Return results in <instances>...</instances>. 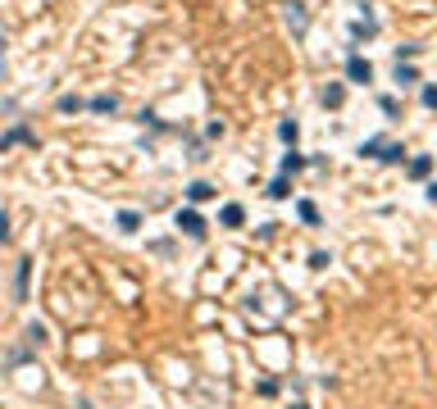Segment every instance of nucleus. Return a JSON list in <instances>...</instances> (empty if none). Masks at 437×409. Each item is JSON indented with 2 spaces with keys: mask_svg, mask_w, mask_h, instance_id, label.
Wrapping results in <instances>:
<instances>
[{
  "mask_svg": "<svg viewBox=\"0 0 437 409\" xmlns=\"http://www.w3.org/2000/svg\"><path fill=\"white\" fill-rule=\"evenodd\" d=\"M433 173V155H415L410 160V178H428Z\"/></svg>",
  "mask_w": 437,
  "mask_h": 409,
  "instance_id": "13",
  "label": "nucleus"
},
{
  "mask_svg": "<svg viewBox=\"0 0 437 409\" xmlns=\"http://www.w3.org/2000/svg\"><path fill=\"white\" fill-rule=\"evenodd\" d=\"M278 137H283L287 146H296V137H301V123H296V119H283V123H278Z\"/></svg>",
  "mask_w": 437,
  "mask_h": 409,
  "instance_id": "14",
  "label": "nucleus"
},
{
  "mask_svg": "<svg viewBox=\"0 0 437 409\" xmlns=\"http://www.w3.org/2000/svg\"><path fill=\"white\" fill-rule=\"evenodd\" d=\"M278 169H283V178H292V173L306 169V155H296V146H292V151L283 155V164H278Z\"/></svg>",
  "mask_w": 437,
  "mask_h": 409,
  "instance_id": "10",
  "label": "nucleus"
},
{
  "mask_svg": "<svg viewBox=\"0 0 437 409\" xmlns=\"http://www.w3.org/2000/svg\"><path fill=\"white\" fill-rule=\"evenodd\" d=\"M55 109H59V114H77L82 100H77V96H59V100H55Z\"/></svg>",
  "mask_w": 437,
  "mask_h": 409,
  "instance_id": "21",
  "label": "nucleus"
},
{
  "mask_svg": "<svg viewBox=\"0 0 437 409\" xmlns=\"http://www.w3.org/2000/svg\"><path fill=\"white\" fill-rule=\"evenodd\" d=\"M14 146H37V132L28 128V123H14L10 132H0V155L14 151Z\"/></svg>",
  "mask_w": 437,
  "mask_h": 409,
  "instance_id": "2",
  "label": "nucleus"
},
{
  "mask_svg": "<svg viewBox=\"0 0 437 409\" xmlns=\"http://www.w3.org/2000/svg\"><path fill=\"white\" fill-rule=\"evenodd\" d=\"M269 196H273V200H287V196H292V182H287L283 173H278V178L269 182Z\"/></svg>",
  "mask_w": 437,
  "mask_h": 409,
  "instance_id": "15",
  "label": "nucleus"
},
{
  "mask_svg": "<svg viewBox=\"0 0 437 409\" xmlns=\"http://www.w3.org/2000/svg\"><path fill=\"white\" fill-rule=\"evenodd\" d=\"M287 23H292V32H296V37L310 28V14H306V5H301V0H292V5H287Z\"/></svg>",
  "mask_w": 437,
  "mask_h": 409,
  "instance_id": "6",
  "label": "nucleus"
},
{
  "mask_svg": "<svg viewBox=\"0 0 437 409\" xmlns=\"http://www.w3.org/2000/svg\"><path fill=\"white\" fill-rule=\"evenodd\" d=\"M342 100H346V86H342V82H328L324 86V105L328 109H342Z\"/></svg>",
  "mask_w": 437,
  "mask_h": 409,
  "instance_id": "9",
  "label": "nucleus"
},
{
  "mask_svg": "<svg viewBox=\"0 0 437 409\" xmlns=\"http://www.w3.org/2000/svg\"><path fill=\"white\" fill-rule=\"evenodd\" d=\"M346 82H355V86L373 82V64L364 59V55H346Z\"/></svg>",
  "mask_w": 437,
  "mask_h": 409,
  "instance_id": "3",
  "label": "nucleus"
},
{
  "mask_svg": "<svg viewBox=\"0 0 437 409\" xmlns=\"http://www.w3.org/2000/svg\"><path fill=\"white\" fill-rule=\"evenodd\" d=\"M392 77H396V86H415V82H419L415 64H396V68H392Z\"/></svg>",
  "mask_w": 437,
  "mask_h": 409,
  "instance_id": "11",
  "label": "nucleus"
},
{
  "mask_svg": "<svg viewBox=\"0 0 437 409\" xmlns=\"http://www.w3.org/2000/svg\"><path fill=\"white\" fill-rule=\"evenodd\" d=\"M28 273H32V259H19V301H28Z\"/></svg>",
  "mask_w": 437,
  "mask_h": 409,
  "instance_id": "17",
  "label": "nucleus"
},
{
  "mask_svg": "<svg viewBox=\"0 0 437 409\" xmlns=\"http://www.w3.org/2000/svg\"><path fill=\"white\" fill-rule=\"evenodd\" d=\"M296 214H301V223L319 227V204H315V200H301V204H296Z\"/></svg>",
  "mask_w": 437,
  "mask_h": 409,
  "instance_id": "12",
  "label": "nucleus"
},
{
  "mask_svg": "<svg viewBox=\"0 0 437 409\" xmlns=\"http://www.w3.org/2000/svg\"><path fill=\"white\" fill-rule=\"evenodd\" d=\"M174 223H178V232H187L192 241H205V232H210V223L196 214V209H178V218H174Z\"/></svg>",
  "mask_w": 437,
  "mask_h": 409,
  "instance_id": "1",
  "label": "nucleus"
},
{
  "mask_svg": "<svg viewBox=\"0 0 437 409\" xmlns=\"http://www.w3.org/2000/svg\"><path fill=\"white\" fill-rule=\"evenodd\" d=\"M87 109L91 114H114V109H119V96H105V91H100V96L87 100Z\"/></svg>",
  "mask_w": 437,
  "mask_h": 409,
  "instance_id": "7",
  "label": "nucleus"
},
{
  "mask_svg": "<svg viewBox=\"0 0 437 409\" xmlns=\"http://www.w3.org/2000/svg\"><path fill=\"white\" fill-rule=\"evenodd\" d=\"M119 227H123V232H137V227H142V214H137V209H123V214H119Z\"/></svg>",
  "mask_w": 437,
  "mask_h": 409,
  "instance_id": "19",
  "label": "nucleus"
},
{
  "mask_svg": "<svg viewBox=\"0 0 437 409\" xmlns=\"http://www.w3.org/2000/svg\"><path fill=\"white\" fill-rule=\"evenodd\" d=\"M328 264H333V259H328L324 250H315V255H310V269H328Z\"/></svg>",
  "mask_w": 437,
  "mask_h": 409,
  "instance_id": "23",
  "label": "nucleus"
},
{
  "mask_svg": "<svg viewBox=\"0 0 437 409\" xmlns=\"http://www.w3.org/2000/svg\"><path fill=\"white\" fill-rule=\"evenodd\" d=\"M382 164H401L405 160V146H396V141H387V146H382V155H378Z\"/></svg>",
  "mask_w": 437,
  "mask_h": 409,
  "instance_id": "16",
  "label": "nucleus"
},
{
  "mask_svg": "<svg viewBox=\"0 0 437 409\" xmlns=\"http://www.w3.org/2000/svg\"><path fill=\"white\" fill-rule=\"evenodd\" d=\"M241 223H246V209H241L237 200H228L218 209V227H241Z\"/></svg>",
  "mask_w": 437,
  "mask_h": 409,
  "instance_id": "5",
  "label": "nucleus"
},
{
  "mask_svg": "<svg viewBox=\"0 0 437 409\" xmlns=\"http://www.w3.org/2000/svg\"><path fill=\"white\" fill-rule=\"evenodd\" d=\"M428 200H433V204H437V182H428Z\"/></svg>",
  "mask_w": 437,
  "mask_h": 409,
  "instance_id": "25",
  "label": "nucleus"
},
{
  "mask_svg": "<svg viewBox=\"0 0 437 409\" xmlns=\"http://www.w3.org/2000/svg\"><path fill=\"white\" fill-rule=\"evenodd\" d=\"M351 37H355V41H369V37H378V19L369 14V5H364V19L351 23Z\"/></svg>",
  "mask_w": 437,
  "mask_h": 409,
  "instance_id": "4",
  "label": "nucleus"
},
{
  "mask_svg": "<svg viewBox=\"0 0 437 409\" xmlns=\"http://www.w3.org/2000/svg\"><path fill=\"white\" fill-rule=\"evenodd\" d=\"M382 146H387V137H369V141H364V146H360V155H369V160H378V155H382Z\"/></svg>",
  "mask_w": 437,
  "mask_h": 409,
  "instance_id": "20",
  "label": "nucleus"
},
{
  "mask_svg": "<svg viewBox=\"0 0 437 409\" xmlns=\"http://www.w3.org/2000/svg\"><path fill=\"white\" fill-rule=\"evenodd\" d=\"M214 187H210V182H192V187H187V200H192V204H205V200H214Z\"/></svg>",
  "mask_w": 437,
  "mask_h": 409,
  "instance_id": "8",
  "label": "nucleus"
},
{
  "mask_svg": "<svg viewBox=\"0 0 437 409\" xmlns=\"http://www.w3.org/2000/svg\"><path fill=\"white\" fill-rule=\"evenodd\" d=\"M292 409H306V405H292Z\"/></svg>",
  "mask_w": 437,
  "mask_h": 409,
  "instance_id": "26",
  "label": "nucleus"
},
{
  "mask_svg": "<svg viewBox=\"0 0 437 409\" xmlns=\"http://www.w3.org/2000/svg\"><path fill=\"white\" fill-rule=\"evenodd\" d=\"M378 109L387 114V119H401V100L396 96H378Z\"/></svg>",
  "mask_w": 437,
  "mask_h": 409,
  "instance_id": "18",
  "label": "nucleus"
},
{
  "mask_svg": "<svg viewBox=\"0 0 437 409\" xmlns=\"http://www.w3.org/2000/svg\"><path fill=\"white\" fill-rule=\"evenodd\" d=\"M5 237H10V218L0 214V241H5Z\"/></svg>",
  "mask_w": 437,
  "mask_h": 409,
  "instance_id": "24",
  "label": "nucleus"
},
{
  "mask_svg": "<svg viewBox=\"0 0 437 409\" xmlns=\"http://www.w3.org/2000/svg\"><path fill=\"white\" fill-rule=\"evenodd\" d=\"M419 100H424V109H437V86H433V82H428V86H424V91H419Z\"/></svg>",
  "mask_w": 437,
  "mask_h": 409,
  "instance_id": "22",
  "label": "nucleus"
}]
</instances>
